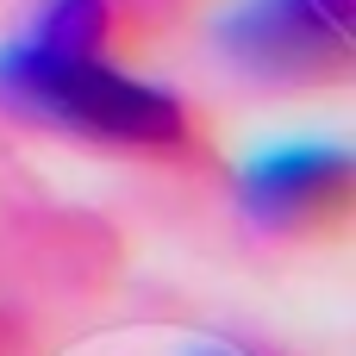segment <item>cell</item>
<instances>
[{
	"instance_id": "cell-3",
	"label": "cell",
	"mask_w": 356,
	"mask_h": 356,
	"mask_svg": "<svg viewBox=\"0 0 356 356\" xmlns=\"http://www.w3.org/2000/svg\"><path fill=\"white\" fill-rule=\"evenodd\" d=\"M238 200L275 244H338L356 225V163L344 150H275L244 169Z\"/></svg>"
},
{
	"instance_id": "cell-2",
	"label": "cell",
	"mask_w": 356,
	"mask_h": 356,
	"mask_svg": "<svg viewBox=\"0 0 356 356\" xmlns=\"http://www.w3.org/2000/svg\"><path fill=\"white\" fill-rule=\"evenodd\" d=\"M225 63L275 94L332 88L356 69V0H244L219 25Z\"/></svg>"
},
{
	"instance_id": "cell-1",
	"label": "cell",
	"mask_w": 356,
	"mask_h": 356,
	"mask_svg": "<svg viewBox=\"0 0 356 356\" xmlns=\"http://www.w3.org/2000/svg\"><path fill=\"white\" fill-rule=\"evenodd\" d=\"M0 100L50 131L100 144V150H125V156H150V163L207 156L200 119L169 88L125 75L113 56H75V50H44V44L13 38L0 50Z\"/></svg>"
}]
</instances>
